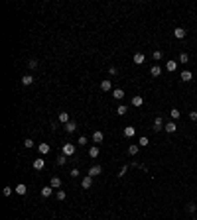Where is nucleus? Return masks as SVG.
Instances as JSON below:
<instances>
[{
    "label": "nucleus",
    "mask_w": 197,
    "mask_h": 220,
    "mask_svg": "<svg viewBox=\"0 0 197 220\" xmlns=\"http://www.w3.org/2000/svg\"><path fill=\"white\" fill-rule=\"evenodd\" d=\"M126 112H128V108H126L124 104H120V106H118V108H116V114H118V116H124Z\"/></svg>",
    "instance_id": "obj_25"
},
{
    "label": "nucleus",
    "mask_w": 197,
    "mask_h": 220,
    "mask_svg": "<svg viewBox=\"0 0 197 220\" xmlns=\"http://www.w3.org/2000/svg\"><path fill=\"white\" fill-rule=\"evenodd\" d=\"M69 175H71L73 179H77V177H79V169H77V167H73L71 171H69Z\"/></svg>",
    "instance_id": "obj_37"
},
{
    "label": "nucleus",
    "mask_w": 197,
    "mask_h": 220,
    "mask_svg": "<svg viewBox=\"0 0 197 220\" xmlns=\"http://www.w3.org/2000/svg\"><path fill=\"white\" fill-rule=\"evenodd\" d=\"M152 57H154V61H160V59H162V57H164V53H162V51H160V49H156V51H154V53H152Z\"/></svg>",
    "instance_id": "obj_29"
},
{
    "label": "nucleus",
    "mask_w": 197,
    "mask_h": 220,
    "mask_svg": "<svg viewBox=\"0 0 197 220\" xmlns=\"http://www.w3.org/2000/svg\"><path fill=\"white\" fill-rule=\"evenodd\" d=\"M187 61H189V55H187L185 51H181L179 53V63H187Z\"/></svg>",
    "instance_id": "obj_28"
},
{
    "label": "nucleus",
    "mask_w": 197,
    "mask_h": 220,
    "mask_svg": "<svg viewBox=\"0 0 197 220\" xmlns=\"http://www.w3.org/2000/svg\"><path fill=\"white\" fill-rule=\"evenodd\" d=\"M170 114H171V118H173V120H177V118H179V110H177V108H171Z\"/></svg>",
    "instance_id": "obj_34"
},
{
    "label": "nucleus",
    "mask_w": 197,
    "mask_h": 220,
    "mask_svg": "<svg viewBox=\"0 0 197 220\" xmlns=\"http://www.w3.org/2000/svg\"><path fill=\"white\" fill-rule=\"evenodd\" d=\"M128 167H130V165H122V167H120V171H118V177H120V179H122V177H124V175H126V171H128Z\"/></svg>",
    "instance_id": "obj_31"
},
{
    "label": "nucleus",
    "mask_w": 197,
    "mask_h": 220,
    "mask_svg": "<svg viewBox=\"0 0 197 220\" xmlns=\"http://www.w3.org/2000/svg\"><path fill=\"white\" fill-rule=\"evenodd\" d=\"M101 89L105 92H111L112 91V83H111V79H105V81H101Z\"/></svg>",
    "instance_id": "obj_5"
},
{
    "label": "nucleus",
    "mask_w": 197,
    "mask_h": 220,
    "mask_svg": "<svg viewBox=\"0 0 197 220\" xmlns=\"http://www.w3.org/2000/svg\"><path fill=\"white\" fill-rule=\"evenodd\" d=\"M89 157H98V148H97V145L89 148Z\"/></svg>",
    "instance_id": "obj_24"
},
{
    "label": "nucleus",
    "mask_w": 197,
    "mask_h": 220,
    "mask_svg": "<svg viewBox=\"0 0 197 220\" xmlns=\"http://www.w3.org/2000/svg\"><path fill=\"white\" fill-rule=\"evenodd\" d=\"M103 140H105L103 132H95V134H93V142H95V143H101Z\"/></svg>",
    "instance_id": "obj_19"
},
{
    "label": "nucleus",
    "mask_w": 197,
    "mask_h": 220,
    "mask_svg": "<svg viewBox=\"0 0 197 220\" xmlns=\"http://www.w3.org/2000/svg\"><path fill=\"white\" fill-rule=\"evenodd\" d=\"M162 128H164V120H162V116H158L154 120V132H160Z\"/></svg>",
    "instance_id": "obj_8"
},
{
    "label": "nucleus",
    "mask_w": 197,
    "mask_h": 220,
    "mask_svg": "<svg viewBox=\"0 0 197 220\" xmlns=\"http://www.w3.org/2000/svg\"><path fill=\"white\" fill-rule=\"evenodd\" d=\"M51 193H53V187H44L41 189V197H44V199L51 197Z\"/></svg>",
    "instance_id": "obj_21"
},
{
    "label": "nucleus",
    "mask_w": 197,
    "mask_h": 220,
    "mask_svg": "<svg viewBox=\"0 0 197 220\" xmlns=\"http://www.w3.org/2000/svg\"><path fill=\"white\" fill-rule=\"evenodd\" d=\"M191 220H197V218H191Z\"/></svg>",
    "instance_id": "obj_42"
},
{
    "label": "nucleus",
    "mask_w": 197,
    "mask_h": 220,
    "mask_svg": "<svg viewBox=\"0 0 197 220\" xmlns=\"http://www.w3.org/2000/svg\"><path fill=\"white\" fill-rule=\"evenodd\" d=\"M160 73H162V67H160V65H152V69H150L152 77H160Z\"/></svg>",
    "instance_id": "obj_14"
},
{
    "label": "nucleus",
    "mask_w": 197,
    "mask_h": 220,
    "mask_svg": "<svg viewBox=\"0 0 197 220\" xmlns=\"http://www.w3.org/2000/svg\"><path fill=\"white\" fill-rule=\"evenodd\" d=\"M77 128H79V126H77L75 122H69V124H65V132H67V134H73V132H75Z\"/></svg>",
    "instance_id": "obj_17"
},
{
    "label": "nucleus",
    "mask_w": 197,
    "mask_h": 220,
    "mask_svg": "<svg viewBox=\"0 0 197 220\" xmlns=\"http://www.w3.org/2000/svg\"><path fill=\"white\" fill-rule=\"evenodd\" d=\"M108 73H111L112 77H114V75H116V73H118V69H116V67H111V69H108Z\"/></svg>",
    "instance_id": "obj_40"
},
{
    "label": "nucleus",
    "mask_w": 197,
    "mask_h": 220,
    "mask_svg": "<svg viewBox=\"0 0 197 220\" xmlns=\"http://www.w3.org/2000/svg\"><path fill=\"white\" fill-rule=\"evenodd\" d=\"M122 134H124L126 138H132V136H134V134H136V130L132 128V126H126V128H124V132H122Z\"/></svg>",
    "instance_id": "obj_20"
},
{
    "label": "nucleus",
    "mask_w": 197,
    "mask_h": 220,
    "mask_svg": "<svg viewBox=\"0 0 197 220\" xmlns=\"http://www.w3.org/2000/svg\"><path fill=\"white\" fill-rule=\"evenodd\" d=\"M65 197H67L65 191H61V189H59V191H57V201H65Z\"/></svg>",
    "instance_id": "obj_36"
},
{
    "label": "nucleus",
    "mask_w": 197,
    "mask_h": 220,
    "mask_svg": "<svg viewBox=\"0 0 197 220\" xmlns=\"http://www.w3.org/2000/svg\"><path fill=\"white\" fill-rule=\"evenodd\" d=\"M187 210H189V212H197V207L193 202H189V204H187Z\"/></svg>",
    "instance_id": "obj_39"
},
{
    "label": "nucleus",
    "mask_w": 197,
    "mask_h": 220,
    "mask_svg": "<svg viewBox=\"0 0 197 220\" xmlns=\"http://www.w3.org/2000/svg\"><path fill=\"white\" fill-rule=\"evenodd\" d=\"M142 104H144V98L140 97V94H136V97L132 98V106H136V108H140Z\"/></svg>",
    "instance_id": "obj_10"
},
{
    "label": "nucleus",
    "mask_w": 197,
    "mask_h": 220,
    "mask_svg": "<svg viewBox=\"0 0 197 220\" xmlns=\"http://www.w3.org/2000/svg\"><path fill=\"white\" fill-rule=\"evenodd\" d=\"M16 193H18V194H26L28 193V187L24 185V183H20L18 187H16Z\"/></svg>",
    "instance_id": "obj_23"
},
{
    "label": "nucleus",
    "mask_w": 197,
    "mask_h": 220,
    "mask_svg": "<svg viewBox=\"0 0 197 220\" xmlns=\"http://www.w3.org/2000/svg\"><path fill=\"white\" fill-rule=\"evenodd\" d=\"M24 148H26V149L34 148V140H30V138H26V140H24Z\"/></svg>",
    "instance_id": "obj_33"
},
{
    "label": "nucleus",
    "mask_w": 197,
    "mask_h": 220,
    "mask_svg": "<svg viewBox=\"0 0 197 220\" xmlns=\"http://www.w3.org/2000/svg\"><path fill=\"white\" fill-rule=\"evenodd\" d=\"M44 167H46V159H44V157H38V159L34 161V169H36V171H41Z\"/></svg>",
    "instance_id": "obj_4"
},
{
    "label": "nucleus",
    "mask_w": 197,
    "mask_h": 220,
    "mask_svg": "<svg viewBox=\"0 0 197 220\" xmlns=\"http://www.w3.org/2000/svg\"><path fill=\"white\" fill-rule=\"evenodd\" d=\"M32 83H34V77H32V75H24V77H22V84H26V87H30Z\"/></svg>",
    "instance_id": "obj_22"
},
{
    "label": "nucleus",
    "mask_w": 197,
    "mask_h": 220,
    "mask_svg": "<svg viewBox=\"0 0 197 220\" xmlns=\"http://www.w3.org/2000/svg\"><path fill=\"white\" fill-rule=\"evenodd\" d=\"M91 185H93V177H89V175H87L85 179L81 181V187H83V189H91Z\"/></svg>",
    "instance_id": "obj_12"
},
{
    "label": "nucleus",
    "mask_w": 197,
    "mask_h": 220,
    "mask_svg": "<svg viewBox=\"0 0 197 220\" xmlns=\"http://www.w3.org/2000/svg\"><path fill=\"white\" fill-rule=\"evenodd\" d=\"M2 193H4V197H10V194H12V187H4Z\"/></svg>",
    "instance_id": "obj_38"
},
{
    "label": "nucleus",
    "mask_w": 197,
    "mask_h": 220,
    "mask_svg": "<svg viewBox=\"0 0 197 220\" xmlns=\"http://www.w3.org/2000/svg\"><path fill=\"white\" fill-rule=\"evenodd\" d=\"M38 59H30V61H28V67H30V69H38Z\"/></svg>",
    "instance_id": "obj_30"
},
{
    "label": "nucleus",
    "mask_w": 197,
    "mask_h": 220,
    "mask_svg": "<svg viewBox=\"0 0 197 220\" xmlns=\"http://www.w3.org/2000/svg\"><path fill=\"white\" fill-rule=\"evenodd\" d=\"M179 79H181L183 83H189L191 79H193V73H191V71H181V75H179Z\"/></svg>",
    "instance_id": "obj_7"
},
{
    "label": "nucleus",
    "mask_w": 197,
    "mask_h": 220,
    "mask_svg": "<svg viewBox=\"0 0 197 220\" xmlns=\"http://www.w3.org/2000/svg\"><path fill=\"white\" fill-rule=\"evenodd\" d=\"M49 187L61 189V179H59V177H51V181H49Z\"/></svg>",
    "instance_id": "obj_13"
},
{
    "label": "nucleus",
    "mask_w": 197,
    "mask_h": 220,
    "mask_svg": "<svg viewBox=\"0 0 197 220\" xmlns=\"http://www.w3.org/2000/svg\"><path fill=\"white\" fill-rule=\"evenodd\" d=\"M148 143H150V140H148V138H146V136H142V138H140V140H138V145H140V148H146Z\"/></svg>",
    "instance_id": "obj_26"
},
{
    "label": "nucleus",
    "mask_w": 197,
    "mask_h": 220,
    "mask_svg": "<svg viewBox=\"0 0 197 220\" xmlns=\"http://www.w3.org/2000/svg\"><path fill=\"white\" fill-rule=\"evenodd\" d=\"M55 163H57L59 167H61V165H65V163H67V155H59L57 159H55Z\"/></svg>",
    "instance_id": "obj_27"
},
{
    "label": "nucleus",
    "mask_w": 197,
    "mask_h": 220,
    "mask_svg": "<svg viewBox=\"0 0 197 220\" xmlns=\"http://www.w3.org/2000/svg\"><path fill=\"white\" fill-rule=\"evenodd\" d=\"M87 142H89V140H87V136H79V140H77L79 145H87Z\"/></svg>",
    "instance_id": "obj_35"
},
{
    "label": "nucleus",
    "mask_w": 197,
    "mask_h": 220,
    "mask_svg": "<svg viewBox=\"0 0 197 220\" xmlns=\"http://www.w3.org/2000/svg\"><path fill=\"white\" fill-rule=\"evenodd\" d=\"M63 155H67V157L75 155V145H73V143H65V145H63Z\"/></svg>",
    "instance_id": "obj_1"
},
{
    "label": "nucleus",
    "mask_w": 197,
    "mask_h": 220,
    "mask_svg": "<svg viewBox=\"0 0 197 220\" xmlns=\"http://www.w3.org/2000/svg\"><path fill=\"white\" fill-rule=\"evenodd\" d=\"M59 122L61 124H69L71 120H69V114L67 112H59Z\"/></svg>",
    "instance_id": "obj_18"
},
{
    "label": "nucleus",
    "mask_w": 197,
    "mask_h": 220,
    "mask_svg": "<svg viewBox=\"0 0 197 220\" xmlns=\"http://www.w3.org/2000/svg\"><path fill=\"white\" fill-rule=\"evenodd\" d=\"M128 153H130V155H136V153H138V145H136V143H132L130 148H128Z\"/></svg>",
    "instance_id": "obj_32"
},
{
    "label": "nucleus",
    "mask_w": 197,
    "mask_h": 220,
    "mask_svg": "<svg viewBox=\"0 0 197 220\" xmlns=\"http://www.w3.org/2000/svg\"><path fill=\"white\" fill-rule=\"evenodd\" d=\"M164 130L168 132V134H173V132L177 130V124H176V122H166V124H164Z\"/></svg>",
    "instance_id": "obj_6"
},
{
    "label": "nucleus",
    "mask_w": 197,
    "mask_h": 220,
    "mask_svg": "<svg viewBox=\"0 0 197 220\" xmlns=\"http://www.w3.org/2000/svg\"><path fill=\"white\" fill-rule=\"evenodd\" d=\"M144 53H134V57H132V61H134V63H136V65H142V63H144Z\"/></svg>",
    "instance_id": "obj_9"
},
{
    "label": "nucleus",
    "mask_w": 197,
    "mask_h": 220,
    "mask_svg": "<svg viewBox=\"0 0 197 220\" xmlns=\"http://www.w3.org/2000/svg\"><path fill=\"white\" fill-rule=\"evenodd\" d=\"M189 118H191V120H197V112H195V110H191V112H189Z\"/></svg>",
    "instance_id": "obj_41"
},
{
    "label": "nucleus",
    "mask_w": 197,
    "mask_h": 220,
    "mask_svg": "<svg viewBox=\"0 0 197 220\" xmlns=\"http://www.w3.org/2000/svg\"><path fill=\"white\" fill-rule=\"evenodd\" d=\"M49 149H51V148H49V143H46V142H41L38 145V151L41 153V155H47V153H49Z\"/></svg>",
    "instance_id": "obj_3"
},
{
    "label": "nucleus",
    "mask_w": 197,
    "mask_h": 220,
    "mask_svg": "<svg viewBox=\"0 0 197 220\" xmlns=\"http://www.w3.org/2000/svg\"><path fill=\"white\" fill-rule=\"evenodd\" d=\"M103 173V167L101 165H93V167H89V177H97V175Z\"/></svg>",
    "instance_id": "obj_2"
},
{
    "label": "nucleus",
    "mask_w": 197,
    "mask_h": 220,
    "mask_svg": "<svg viewBox=\"0 0 197 220\" xmlns=\"http://www.w3.org/2000/svg\"><path fill=\"white\" fill-rule=\"evenodd\" d=\"M173 35H176L177 39H183L185 38V30L183 28H176V30H173Z\"/></svg>",
    "instance_id": "obj_16"
},
{
    "label": "nucleus",
    "mask_w": 197,
    "mask_h": 220,
    "mask_svg": "<svg viewBox=\"0 0 197 220\" xmlns=\"http://www.w3.org/2000/svg\"><path fill=\"white\" fill-rule=\"evenodd\" d=\"M112 97L116 98V100H122V98H124V91H122V89H114V91H112Z\"/></svg>",
    "instance_id": "obj_15"
},
{
    "label": "nucleus",
    "mask_w": 197,
    "mask_h": 220,
    "mask_svg": "<svg viewBox=\"0 0 197 220\" xmlns=\"http://www.w3.org/2000/svg\"><path fill=\"white\" fill-rule=\"evenodd\" d=\"M176 69H177V61H171V59H170V61L166 63V71L173 73V71H176Z\"/></svg>",
    "instance_id": "obj_11"
}]
</instances>
